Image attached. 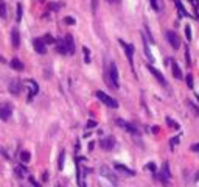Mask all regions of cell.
Listing matches in <instances>:
<instances>
[{
	"label": "cell",
	"mask_w": 199,
	"mask_h": 187,
	"mask_svg": "<svg viewBox=\"0 0 199 187\" xmlns=\"http://www.w3.org/2000/svg\"><path fill=\"white\" fill-rule=\"evenodd\" d=\"M104 80H106V83H107V86H109V87L118 89V86H120V81H118V69H117V64L114 61L109 64V69L106 70Z\"/></svg>",
	"instance_id": "obj_1"
},
{
	"label": "cell",
	"mask_w": 199,
	"mask_h": 187,
	"mask_svg": "<svg viewBox=\"0 0 199 187\" xmlns=\"http://www.w3.org/2000/svg\"><path fill=\"white\" fill-rule=\"evenodd\" d=\"M95 95H96V98L101 101V103H104L106 106H109V108H118V101H117L115 98H112L111 95H107V94H104L103 90H96L95 92Z\"/></svg>",
	"instance_id": "obj_2"
},
{
	"label": "cell",
	"mask_w": 199,
	"mask_h": 187,
	"mask_svg": "<svg viewBox=\"0 0 199 187\" xmlns=\"http://www.w3.org/2000/svg\"><path fill=\"white\" fill-rule=\"evenodd\" d=\"M117 123H118V126H120V128L126 129L128 133H131V134H134V136H139V134H140L139 128L135 126V125H132V123H129V122H124V120L118 119V120H117Z\"/></svg>",
	"instance_id": "obj_3"
},
{
	"label": "cell",
	"mask_w": 199,
	"mask_h": 187,
	"mask_svg": "<svg viewBox=\"0 0 199 187\" xmlns=\"http://www.w3.org/2000/svg\"><path fill=\"white\" fill-rule=\"evenodd\" d=\"M11 114H13V106L10 103H2L0 105V120H3V122L10 120Z\"/></svg>",
	"instance_id": "obj_4"
},
{
	"label": "cell",
	"mask_w": 199,
	"mask_h": 187,
	"mask_svg": "<svg viewBox=\"0 0 199 187\" xmlns=\"http://www.w3.org/2000/svg\"><path fill=\"white\" fill-rule=\"evenodd\" d=\"M118 44L123 47L124 55L128 56V61H129V64L132 65V59H134V45H131V44H128V42H124L123 39H118Z\"/></svg>",
	"instance_id": "obj_5"
},
{
	"label": "cell",
	"mask_w": 199,
	"mask_h": 187,
	"mask_svg": "<svg viewBox=\"0 0 199 187\" xmlns=\"http://www.w3.org/2000/svg\"><path fill=\"white\" fill-rule=\"evenodd\" d=\"M165 34H167V41L170 42V45L173 47L174 50H177V49H179V45H180V39H179V36H177L173 30H168Z\"/></svg>",
	"instance_id": "obj_6"
},
{
	"label": "cell",
	"mask_w": 199,
	"mask_h": 187,
	"mask_svg": "<svg viewBox=\"0 0 199 187\" xmlns=\"http://www.w3.org/2000/svg\"><path fill=\"white\" fill-rule=\"evenodd\" d=\"M25 84H26V86H30V87H28V89H30V94H28V101H31V100H33V97L39 92V86H38V83H36L34 80H26V81H25Z\"/></svg>",
	"instance_id": "obj_7"
},
{
	"label": "cell",
	"mask_w": 199,
	"mask_h": 187,
	"mask_svg": "<svg viewBox=\"0 0 199 187\" xmlns=\"http://www.w3.org/2000/svg\"><path fill=\"white\" fill-rule=\"evenodd\" d=\"M33 45H34V50L38 52L39 55H45V53H47V45H45V42L42 41V37H36V39L33 41Z\"/></svg>",
	"instance_id": "obj_8"
},
{
	"label": "cell",
	"mask_w": 199,
	"mask_h": 187,
	"mask_svg": "<svg viewBox=\"0 0 199 187\" xmlns=\"http://www.w3.org/2000/svg\"><path fill=\"white\" fill-rule=\"evenodd\" d=\"M114 145H115V139H114L112 136H107V137H104V139L100 140V147H101L103 150H106V151L112 150Z\"/></svg>",
	"instance_id": "obj_9"
},
{
	"label": "cell",
	"mask_w": 199,
	"mask_h": 187,
	"mask_svg": "<svg viewBox=\"0 0 199 187\" xmlns=\"http://www.w3.org/2000/svg\"><path fill=\"white\" fill-rule=\"evenodd\" d=\"M20 90H22V83L19 80H13L10 83V92L13 94V95H19Z\"/></svg>",
	"instance_id": "obj_10"
},
{
	"label": "cell",
	"mask_w": 199,
	"mask_h": 187,
	"mask_svg": "<svg viewBox=\"0 0 199 187\" xmlns=\"http://www.w3.org/2000/svg\"><path fill=\"white\" fill-rule=\"evenodd\" d=\"M148 69H149V72L152 73V75H154V78L160 83V84H164V86H167V80H165V77H164V75H162L156 67H152V65H148Z\"/></svg>",
	"instance_id": "obj_11"
},
{
	"label": "cell",
	"mask_w": 199,
	"mask_h": 187,
	"mask_svg": "<svg viewBox=\"0 0 199 187\" xmlns=\"http://www.w3.org/2000/svg\"><path fill=\"white\" fill-rule=\"evenodd\" d=\"M11 44H13L14 49H17V47L20 45V33L17 28H13L11 30Z\"/></svg>",
	"instance_id": "obj_12"
},
{
	"label": "cell",
	"mask_w": 199,
	"mask_h": 187,
	"mask_svg": "<svg viewBox=\"0 0 199 187\" xmlns=\"http://www.w3.org/2000/svg\"><path fill=\"white\" fill-rule=\"evenodd\" d=\"M100 172H101V175L104 176V178H107V179H109L111 182H114V184H117V178H115V175L109 170V168H107L106 165H103L101 168H100Z\"/></svg>",
	"instance_id": "obj_13"
},
{
	"label": "cell",
	"mask_w": 199,
	"mask_h": 187,
	"mask_svg": "<svg viewBox=\"0 0 199 187\" xmlns=\"http://www.w3.org/2000/svg\"><path fill=\"white\" fill-rule=\"evenodd\" d=\"M64 41H66V45H67L69 55H73V53H75V41H73V36H72V34H67V36L64 37Z\"/></svg>",
	"instance_id": "obj_14"
},
{
	"label": "cell",
	"mask_w": 199,
	"mask_h": 187,
	"mask_svg": "<svg viewBox=\"0 0 199 187\" xmlns=\"http://www.w3.org/2000/svg\"><path fill=\"white\" fill-rule=\"evenodd\" d=\"M160 179L167 182L170 179V167H168V162H164L162 164V168H160Z\"/></svg>",
	"instance_id": "obj_15"
},
{
	"label": "cell",
	"mask_w": 199,
	"mask_h": 187,
	"mask_svg": "<svg viewBox=\"0 0 199 187\" xmlns=\"http://www.w3.org/2000/svg\"><path fill=\"white\" fill-rule=\"evenodd\" d=\"M171 70H173V75H174V78L177 80H182V70H180V67L177 65V62L174 59H171Z\"/></svg>",
	"instance_id": "obj_16"
},
{
	"label": "cell",
	"mask_w": 199,
	"mask_h": 187,
	"mask_svg": "<svg viewBox=\"0 0 199 187\" xmlns=\"http://www.w3.org/2000/svg\"><path fill=\"white\" fill-rule=\"evenodd\" d=\"M114 167H115V170H118V172H121V173H124V175H128V176H134V175H135L134 170H131V168H128V167L123 165V164H118V162H117Z\"/></svg>",
	"instance_id": "obj_17"
},
{
	"label": "cell",
	"mask_w": 199,
	"mask_h": 187,
	"mask_svg": "<svg viewBox=\"0 0 199 187\" xmlns=\"http://www.w3.org/2000/svg\"><path fill=\"white\" fill-rule=\"evenodd\" d=\"M56 52L61 53V55H69L67 45H66V41H64V39H59V41L56 42Z\"/></svg>",
	"instance_id": "obj_18"
},
{
	"label": "cell",
	"mask_w": 199,
	"mask_h": 187,
	"mask_svg": "<svg viewBox=\"0 0 199 187\" xmlns=\"http://www.w3.org/2000/svg\"><path fill=\"white\" fill-rule=\"evenodd\" d=\"M10 65H11V67L14 69V70H23V62L19 59V58H13L11 59V62H10Z\"/></svg>",
	"instance_id": "obj_19"
},
{
	"label": "cell",
	"mask_w": 199,
	"mask_h": 187,
	"mask_svg": "<svg viewBox=\"0 0 199 187\" xmlns=\"http://www.w3.org/2000/svg\"><path fill=\"white\" fill-rule=\"evenodd\" d=\"M0 17L2 19L8 17V8H6V3L3 2V0H0Z\"/></svg>",
	"instance_id": "obj_20"
},
{
	"label": "cell",
	"mask_w": 199,
	"mask_h": 187,
	"mask_svg": "<svg viewBox=\"0 0 199 187\" xmlns=\"http://www.w3.org/2000/svg\"><path fill=\"white\" fill-rule=\"evenodd\" d=\"M30 159H31V154H30L28 151H25V150H23V151L20 153V161H22L23 164H26V162H30Z\"/></svg>",
	"instance_id": "obj_21"
},
{
	"label": "cell",
	"mask_w": 199,
	"mask_h": 187,
	"mask_svg": "<svg viewBox=\"0 0 199 187\" xmlns=\"http://www.w3.org/2000/svg\"><path fill=\"white\" fill-rule=\"evenodd\" d=\"M143 47H145V55H146L148 59L152 62V61H154V58H152V55H151V52H149V49H148V44H146V41H145V37H143Z\"/></svg>",
	"instance_id": "obj_22"
},
{
	"label": "cell",
	"mask_w": 199,
	"mask_h": 187,
	"mask_svg": "<svg viewBox=\"0 0 199 187\" xmlns=\"http://www.w3.org/2000/svg\"><path fill=\"white\" fill-rule=\"evenodd\" d=\"M174 2H176V6H177V9H179V14H180V16H188L187 11H185V8L182 6V3H180V0H174Z\"/></svg>",
	"instance_id": "obj_23"
},
{
	"label": "cell",
	"mask_w": 199,
	"mask_h": 187,
	"mask_svg": "<svg viewBox=\"0 0 199 187\" xmlns=\"http://www.w3.org/2000/svg\"><path fill=\"white\" fill-rule=\"evenodd\" d=\"M16 11H17V14H16V21H17V22H20V19H22V5H20V3H17Z\"/></svg>",
	"instance_id": "obj_24"
},
{
	"label": "cell",
	"mask_w": 199,
	"mask_h": 187,
	"mask_svg": "<svg viewBox=\"0 0 199 187\" xmlns=\"http://www.w3.org/2000/svg\"><path fill=\"white\" fill-rule=\"evenodd\" d=\"M42 41H44L45 44H53V42H56V41H55V37H53L51 34H45V36H42Z\"/></svg>",
	"instance_id": "obj_25"
},
{
	"label": "cell",
	"mask_w": 199,
	"mask_h": 187,
	"mask_svg": "<svg viewBox=\"0 0 199 187\" xmlns=\"http://www.w3.org/2000/svg\"><path fill=\"white\" fill-rule=\"evenodd\" d=\"M151 6L156 9V11H160L162 9V3H160V0H151Z\"/></svg>",
	"instance_id": "obj_26"
},
{
	"label": "cell",
	"mask_w": 199,
	"mask_h": 187,
	"mask_svg": "<svg viewBox=\"0 0 199 187\" xmlns=\"http://www.w3.org/2000/svg\"><path fill=\"white\" fill-rule=\"evenodd\" d=\"M167 123L171 126V128H174V129H179V123L176 120H173V119H170V117H167Z\"/></svg>",
	"instance_id": "obj_27"
},
{
	"label": "cell",
	"mask_w": 199,
	"mask_h": 187,
	"mask_svg": "<svg viewBox=\"0 0 199 187\" xmlns=\"http://www.w3.org/2000/svg\"><path fill=\"white\" fill-rule=\"evenodd\" d=\"M187 86L190 87V89H193L194 87V84H193V75H187Z\"/></svg>",
	"instance_id": "obj_28"
},
{
	"label": "cell",
	"mask_w": 199,
	"mask_h": 187,
	"mask_svg": "<svg viewBox=\"0 0 199 187\" xmlns=\"http://www.w3.org/2000/svg\"><path fill=\"white\" fill-rule=\"evenodd\" d=\"M61 6L62 3H48V9H51V11H58Z\"/></svg>",
	"instance_id": "obj_29"
},
{
	"label": "cell",
	"mask_w": 199,
	"mask_h": 187,
	"mask_svg": "<svg viewBox=\"0 0 199 187\" xmlns=\"http://www.w3.org/2000/svg\"><path fill=\"white\" fill-rule=\"evenodd\" d=\"M64 156H66V153H64V151H61V154H59V164H58L59 170H61L62 167H64Z\"/></svg>",
	"instance_id": "obj_30"
},
{
	"label": "cell",
	"mask_w": 199,
	"mask_h": 187,
	"mask_svg": "<svg viewBox=\"0 0 199 187\" xmlns=\"http://www.w3.org/2000/svg\"><path fill=\"white\" fill-rule=\"evenodd\" d=\"M185 36H187L188 41H191V28H190V25L185 27Z\"/></svg>",
	"instance_id": "obj_31"
},
{
	"label": "cell",
	"mask_w": 199,
	"mask_h": 187,
	"mask_svg": "<svg viewBox=\"0 0 199 187\" xmlns=\"http://www.w3.org/2000/svg\"><path fill=\"white\" fill-rule=\"evenodd\" d=\"M64 22L69 25H75V19L73 17H64Z\"/></svg>",
	"instance_id": "obj_32"
},
{
	"label": "cell",
	"mask_w": 199,
	"mask_h": 187,
	"mask_svg": "<svg viewBox=\"0 0 199 187\" xmlns=\"http://www.w3.org/2000/svg\"><path fill=\"white\" fill-rule=\"evenodd\" d=\"M96 8H98V0H92V13H96Z\"/></svg>",
	"instance_id": "obj_33"
},
{
	"label": "cell",
	"mask_w": 199,
	"mask_h": 187,
	"mask_svg": "<svg viewBox=\"0 0 199 187\" xmlns=\"http://www.w3.org/2000/svg\"><path fill=\"white\" fill-rule=\"evenodd\" d=\"M179 137H180V136H174L173 139H171V142H170V145H171V147H174V145H176V144L179 142Z\"/></svg>",
	"instance_id": "obj_34"
},
{
	"label": "cell",
	"mask_w": 199,
	"mask_h": 187,
	"mask_svg": "<svg viewBox=\"0 0 199 187\" xmlns=\"http://www.w3.org/2000/svg\"><path fill=\"white\" fill-rule=\"evenodd\" d=\"M190 148H191V151H194V153H199V144H194V145H191Z\"/></svg>",
	"instance_id": "obj_35"
},
{
	"label": "cell",
	"mask_w": 199,
	"mask_h": 187,
	"mask_svg": "<svg viewBox=\"0 0 199 187\" xmlns=\"http://www.w3.org/2000/svg\"><path fill=\"white\" fill-rule=\"evenodd\" d=\"M95 126H96V123H95L93 120H89L87 122V128H95Z\"/></svg>",
	"instance_id": "obj_36"
},
{
	"label": "cell",
	"mask_w": 199,
	"mask_h": 187,
	"mask_svg": "<svg viewBox=\"0 0 199 187\" xmlns=\"http://www.w3.org/2000/svg\"><path fill=\"white\" fill-rule=\"evenodd\" d=\"M30 182H31V184H33L34 187H41V185H39L38 182H36V179H34V178H30Z\"/></svg>",
	"instance_id": "obj_37"
},
{
	"label": "cell",
	"mask_w": 199,
	"mask_h": 187,
	"mask_svg": "<svg viewBox=\"0 0 199 187\" xmlns=\"http://www.w3.org/2000/svg\"><path fill=\"white\" fill-rule=\"evenodd\" d=\"M185 59H187V64H188V65L191 64V62H190V53H188V50L185 52Z\"/></svg>",
	"instance_id": "obj_38"
},
{
	"label": "cell",
	"mask_w": 199,
	"mask_h": 187,
	"mask_svg": "<svg viewBox=\"0 0 199 187\" xmlns=\"http://www.w3.org/2000/svg\"><path fill=\"white\" fill-rule=\"evenodd\" d=\"M146 168H149V170H156V165H154V164H148Z\"/></svg>",
	"instance_id": "obj_39"
},
{
	"label": "cell",
	"mask_w": 199,
	"mask_h": 187,
	"mask_svg": "<svg viewBox=\"0 0 199 187\" xmlns=\"http://www.w3.org/2000/svg\"><path fill=\"white\" fill-rule=\"evenodd\" d=\"M106 2H107V3H120L121 0H106Z\"/></svg>",
	"instance_id": "obj_40"
},
{
	"label": "cell",
	"mask_w": 199,
	"mask_h": 187,
	"mask_svg": "<svg viewBox=\"0 0 199 187\" xmlns=\"http://www.w3.org/2000/svg\"><path fill=\"white\" fill-rule=\"evenodd\" d=\"M0 153H2L5 157H8V154H6V151H5V148H2V147H0Z\"/></svg>",
	"instance_id": "obj_41"
},
{
	"label": "cell",
	"mask_w": 199,
	"mask_h": 187,
	"mask_svg": "<svg viewBox=\"0 0 199 187\" xmlns=\"http://www.w3.org/2000/svg\"><path fill=\"white\" fill-rule=\"evenodd\" d=\"M0 62H5V58H3L2 55H0Z\"/></svg>",
	"instance_id": "obj_42"
}]
</instances>
